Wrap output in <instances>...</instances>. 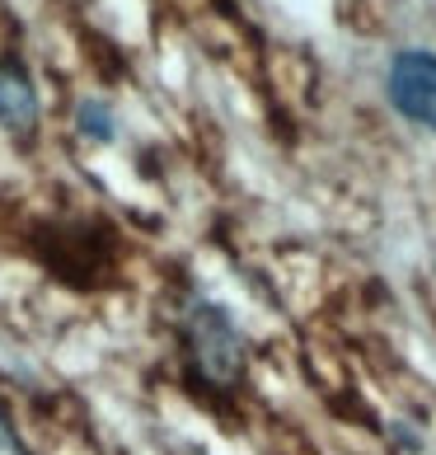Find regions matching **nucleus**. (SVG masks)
Instances as JSON below:
<instances>
[{
  "label": "nucleus",
  "instance_id": "5",
  "mask_svg": "<svg viewBox=\"0 0 436 455\" xmlns=\"http://www.w3.org/2000/svg\"><path fill=\"white\" fill-rule=\"evenodd\" d=\"M0 455H33V451L24 446V436L14 432V423H10L5 409H0Z\"/></svg>",
  "mask_w": 436,
  "mask_h": 455
},
{
  "label": "nucleus",
  "instance_id": "3",
  "mask_svg": "<svg viewBox=\"0 0 436 455\" xmlns=\"http://www.w3.org/2000/svg\"><path fill=\"white\" fill-rule=\"evenodd\" d=\"M38 117H43V104H38V85H33L28 66L14 52H5L0 57V132L33 137Z\"/></svg>",
  "mask_w": 436,
  "mask_h": 455
},
{
  "label": "nucleus",
  "instance_id": "4",
  "mask_svg": "<svg viewBox=\"0 0 436 455\" xmlns=\"http://www.w3.org/2000/svg\"><path fill=\"white\" fill-rule=\"evenodd\" d=\"M75 123L90 141H113V108L99 104V99H85V104L75 108Z\"/></svg>",
  "mask_w": 436,
  "mask_h": 455
},
{
  "label": "nucleus",
  "instance_id": "1",
  "mask_svg": "<svg viewBox=\"0 0 436 455\" xmlns=\"http://www.w3.org/2000/svg\"><path fill=\"white\" fill-rule=\"evenodd\" d=\"M183 343H188V362L197 380L216 385V390H234L244 376V339L230 324V315L211 300H193L183 315Z\"/></svg>",
  "mask_w": 436,
  "mask_h": 455
},
{
  "label": "nucleus",
  "instance_id": "2",
  "mask_svg": "<svg viewBox=\"0 0 436 455\" xmlns=\"http://www.w3.org/2000/svg\"><path fill=\"white\" fill-rule=\"evenodd\" d=\"M390 104L408 123L436 132V52L408 47L390 61Z\"/></svg>",
  "mask_w": 436,
  "mask_h": 455
}]
</instances>
